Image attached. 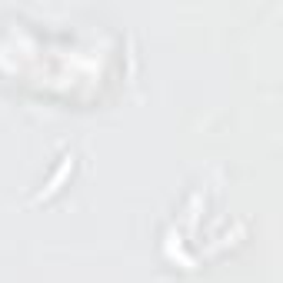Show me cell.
<instances>
[{
  "instance_id": "6da1fadb",
  "label": "cell",
  "mask_w": 283,
  "mask_h": 283,
  "mask_svg": "<svg viewBox=\"0 0 283 283\" xmlns=\"http://www.w3.org/2000/svg\"><path fill=\"white\" fill-rule=\"evenodd\" d=\"M67 170H70V157H67V160H64V167H60V170H57V173H54V180H50V186H47V190H43V194H54V190H57V183L64 180V173H67ZM43 194H40V197H43Z\"/></svg>"
}]
</instances>
